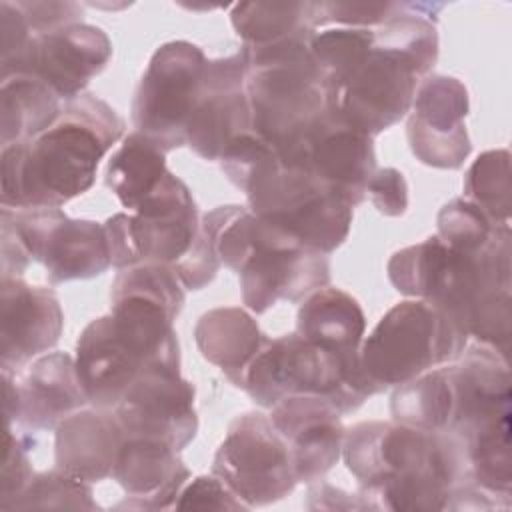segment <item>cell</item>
<instances>
[{"instance_id":"obj_1","label":"cell","mask_w":512,"mask_h":512,"mask_svg":"<svg viewBox=\"0 0 512 512\" xmlns=\"http://www.w3.org/2000/svg\"><path fill=\"white\" fill-rule=\"evenodd\" d=\"M342 458L374 510H446L452 490L468 480L462 444L452 434L398 422L348 428Z\"/></svg>"},{"instance_id":"obj_2","label":"cell","mask_w":512,"mask_h":512,"mask_svg":"<svg viewBox=\"0 0 512 512\" xmlns=\"http://www.w3.org/2000/svg\"><path fill=\"white\" fill-rule=\"evenodd\" d=\"M124 120L94 94L64 102L58 120L24 144L2 148V208H60L96 180Z\"/></svg>"},{"instance_id":"obj_3","label":"cell","mask_w":512,"mask_h":512,"mask_svg":"<svg viewBox=\"0 0 512 512\" xmlns=\"http://www.w3.org/2000/svg\"><path fill=\"white\" fill-rule=\"evenodd\" d=\"M442 6L400 2L398 12L374 28L372 50L328 96V106L372 138L400 122L410 112L420 82L438 60L434 16Z\"/></svg>"},{"instance_id":"obj_4","label":"cell","mask_w":512,"mask_h":512,"mask_svg":"<svg viewBox=\"0 0 512 512\" xmlns=\"http://www.w3.org/2000/svg\"><path fill=\"white\" fill-rule=\"evenodd\" d=\"M310 40L296 38L270 46L246 48V98L252 132L276 154L290 148L328 108L320 72L310 54Z\"/></svg>"},{"instance_id":"obj_5","label":"cell","mask_w":512,"mask_h":512,"mask_svg":"<svg viewBox=\"0 0 512 512\" xmlns=\"http://www.w3.org/2000/svg\"><path fill=\"white\" fill-rule=\"evenodd\" d=\"M242 390L268 410L284 398L312 394L332 402L340 414L376 394L360 368V354L340 356L298 332L264 342L244 374Z\"/></svg>"},{"instance_id":"obj_6","label":"cell","mask_w":512,"mask_h":512,"mask_svg":"<svg viewBox=\"0 0 512 512\" xmlns=\"http://www.w3.org/2000/svg\"><path fill=\"white\" fill-rule=\"evenodd\" d=\"M466 330L426 300L392 306L360 344V368L380 394L460 358Z\"/></svg>"},{"instance_id":"obj_7","label":"cell","mask_w":512,"mask_h":512,"mask_svg":"<svg viewBox=\"0 0 512 512\" xmlns=\"http://www.w3.org/2000/svg\"><path fill=\"white\" fill-rule=\"evenodd\" d=\"M244 194L256 218L308 250L330 254L348 238L354 208L310 172L284 166L278 154L252 178Z\"/></svg>"},{"instance_id":"obj_8","label":"cell","mask_w":512,"mask_h":512,"mask_svg":"<svg viewBox=\"0 0 512 512\" xmlns=\"http://www.w3.org/2000/svg\"><path fill=\"white\" fill-rule=\"evenodd\" d=\"M198 210L188 186L166 172L162 182L134 214H114L104 222L112 266L176 264L186 256L198 234Z\"/></svg>"},{"instance_id":"obj_9","label":"cell","mask_w":512,"mask_h":512,"mask_svg":"<svg viewBox=\"0 0 512 512\" xmlns=\"http://www.w3.org/2000/svg\"><path fill=\"white\" fill-rule=\"evenodd\" d=\"M204 52L186 40L156 48L132 100L134 128L166 152L186 144V128L202 92Z\"/></svg>"},{"instance_id":"obj_10","label":"cell","mask_w":512,"mask_h":512,"mask_svg":"<svg viewBox=\"0 0 512 512\" xmlns=\"http://www.w3.org/2000/svg\"><path fill=\"white\" fill-rule=\"evenodd\" d=\"M212 474L248 508L274 504L298 484L290 448L262 412H246L230 422Z\"/></svg>"},{"instance_id":"obj_11","label":"cell","mask_w":512,"mask_h":512,"mask_svg":"<svg viewBox=\"0 0 512 512\" xmlns=\"http://www.w3.org/2000/svg\"><path fill=\"white\" fill-rule=\"evenodd\" d=\"M250 240L248 258L238 272L242 302L248 310L262 314L278 300L300 302L330 284L328 254L300 246L286 232L254 214Z\"/></svg>"},{"instance_id":"obj_12","label":"cell","mask_w":512,"mask_h":512,"mask_svg":"<svg viewBox=\"0 0 512 512\" xmlns=\"http://www.w3.org/2000/svg\"><path fill=\"white\" fill-rule=\"evenodd\" d=\"M52 284L100 276L112 266L104 224L68 218L60 208H2V220Z\"/></svg>"},{"instance_id":"obj_13","label":"cell","mask_w":512,"mask_h":512,"mask_svg":"<svg viewBox=\"0 0 512 512\" xmlns=\"http://www.w3.org/2000/svg\"><path fill=\"white\" fill-rule=\"evenodd\" d=\"M278 158L284 166L316 176L352 208L366 198V186L376 172L372 136L330 106Z\"/></svg>"},{"instance_id":"obj_14","label":"cell","mask_w":512,"mask_h":512,"mask_svg":"<svg viewBox=\"0 0 512 512\" xmlns=\"http://www.w3.org/2000/svg\"><path fill=\"white\" fill-rule=\"evenodd\" d=\"M114 414L126 438L162 440L176 452L184 450L198 432L194 386L178 368L152 366L128 386Z\"/></svg>"},{"instance_id":"obj_15","label":"cell","mask_w":512,"mask_h":512,"mask_svg":"<svg viewBox=\"0 0 512 512\" xmlns=\"http://www.w3.org/2000/svg\"><path fill=\"white\" fill-rule=\"evenodd\" d=\"M112 58V42L92 24H70L46 34H34L20 62L0 78L30 74L42 80L60 100L70 102L84 94Z\"/></svg>"},{"instance_id":"obj_16","label":"cell","mask_w":512,"mask_h":512,"mask_svg":"<svg viewBox=\"0 0 512 512\" xmlns=\"http://www.w3.org/2000/svg\"><path fill=\"white\" fill-rule=\"evenodd\" d=\"M468 108V90L458 78L426 76L408 118L412 154L432 168H460L472 150L464 122Z\"/></svg>"},{"instance_id":"obj_17","label":"cell","mask_w":512,"mask_h":512,"mask_svg":"<svg viewBox=\"0 0 512 512\" xmlns=\"http://www.w3.org/2000/svg\"><path fill=\"white\" fill-rule=\"evenodd\" d=\"M248 54L238 52L206 60L202 92L186 128V144L204 160H220L228 144L252 130L246 98Z\"/></svg>"},{"instance_id":"obj_18","label":"cell","mask_w":512,"mask_h":512,"mask_svg":"<svg viewBox=\"0 0 512 512\" xmlns=\"http://www.w3.org/2000/svg\"><path fill=\"white\" fill-rule=\"evenodd\" d=\"M76 372L96 408L114 410L140 372L158 364L112 314L92 320L76 342ZM170 368V366H168Z\"/></svg>"},{"instance_id":"obj_19","label":"cell","mask_w":512,"mask_h":512,"mask_svg":"<svg viewBox=\"0 0 512 512\" xmlns=\"http://www.w3.org/2000/svg\"><path fill=\"white\" fill-rule=\"evenodd\" d=\"M268 416L290 448L298 482L322 480L340 460L346 428L340 410L326 398L290 396L272 406Z\"/></svg>"},{"instance_id":"obj_20","label":"cell","mask_w":512,"mask_h":512,"mask_svg":"<svg viewBox=\"0 0 512 512\" xmlns=\"http://www.w3.org/2000/svg\"><path fill=\"white\" fill-rule=\"evenodd\" d=\"M64 312L50 288L22 278H2V370H14L48 352L60 340Z\"/></svg>"},{"instance_id":"obj_21","label":"cell","mask_w":512,"mask_h":512,"mask_svg":"<svg viewBox=\"0 0 512 512\" xmlns=\"http://www.w3.org/2000/svg\"><path fill=\"white\" fill-rule=\"evenodd\" d=\"M112 478L126 492V500L116 508L166 510L174 508L190 470L166 442L130 436L124 440Z\"/></svg>"},{"instance_id":"obj_22","label":"cell","mask_w":512,"mask_h":512,"mask_svg":"<svg viewBox=\"0 0 512 512\" xmlns=\"http://www.w3.org/2000/svg\"><path fill=\"white\" fill-rule=\"evenodd\" d=\"M126 434L114 410L82 408L56 426V468L88 484L112 476Z\"/></svg>"},{"instance_id":"obj_23","label":"cell","mask_w":512,"mask_h":512,"mask_svg":"<svg viewBox=\"0 0 512 512\" xmlns=\"http://www.w3.org/2000/svg\"><path fill=\"white\" fill-rule=\"evenodd\" d=\"M16 386V422L30 430H56L64 418L90 404L80 384L76 362L66 352L40 356Z\"/></svg>"},{"instance_id":"obj_24","label":"cell","mask_w":512,"mask_h":512,"mask_svg":"<svg viewBox=\"0 0 512 512\" xmlns=\"http://www.w3.org/2000/svg\"><path fill=\"white\" fill-rule=\"evenodd\" d=\"M194 340L202 358L218 366L236 388H242L244 374L268 336L244 308L226 306L212 308L198 318Z\"/></svg>"},{"instance_id":"obj_25","label":"cell","mask_w":512,"mask_h":512,"mask_svg":"<svg viewBox=\"0 0 512 512\" xmlns=\"http://www.w3.org/2000/svg\"><path fill=\"white\" fill-rule=\"evenodd\" d=\"M366 320L356 298L340 288L324 286L306 296L298 308L296 332L346 358L360 354Z\"/></svg>"},{"instance_id":"obj_26","label":"cell","mask_w":512,"mask_h":512,"mask_svg":"<svg viewBox=\"0 0 512 512\" xmlns=\"http://www.w3.org/2000/svg\"><path fill=\"white\" fill-rule=\"evenodd\" d=\"M0 88V128L2 148L24 144L48 130L60 116V98L30 74H12Z\"/></svg>"},{"instance_id":"obj_27","label":"cell","mask_w":512,"mask_h":512,"mask_svg":"<svg viewBox=\"0 0 512 512\" xmlns=\"http://www.w3.org/2000/svg\"><path fill=\"white\" fill-rule=\"evenodd\" d=\"M454 408L456 398L450 366L432 368L414 380L396 386L390 400L394 422L424 432L450 434Z\"/></svg>"},{"instance_id":"obj_28","label":"cell","mask_w":512,"mask_h":512,"mask_svg":"<svg viewBox=\"0 0 512 512\" xmlns=\"http://www.w3.org/2000/svg\"><path fill=\"white\" fill-rule=\"evenodd\" d=\"M166 150L134 130L122 138L106 166V186L120 204L134 210L166 176Z\"/></svg>"},{"instance_id":"obj_29","label":"cell","mask_w":512,"mask_h":512,"mask_svg":"<svg viewBox=\"0 0 512 512\" xmlns=\"http://www.w3.org/2000/svg\"><path fill=\"white\" fill-rule=\"evenodd\" d=\"M316 2H238L230 20L244 46L258 48L284 40H310L316 32Z\"/></svg>"},{"instance_id":"obj_30","label":"cell","mask_w":512,"mask_h":512,"mask_svg":"<svg viewBox=\"0 0 512 512\" xmlns=\"http://www.w3.org/2000/svg\"><path fill=\"white\" fill-rule=\"evenodd\" d=\"M310 54L320 72L326 96H332L364 62L374 46V28H328L314 32Z\"/></svg>"},{"instance_id":"obj_31","label":"cell","mask_w":512,"mask_h":512,"mask_svg":"<svg viewBox=\"0 0 512 512\" xmlns=\"http://www.w3.org/2000/svg\"><path fill=\"white\" fill-rule=\"evenodd\" d=\"M464 198L478 206L492 222L510 224V152L480 154L464 176Z\"/></svg>"},{"instance_id":"obj_32","label":"cell","mask_w":512,"mask_h":512,"mask_svg":"<svg viewBox=\"0 0 512 512\" xmlns=\"http://www.w3.org/2000/svg\"><path fill=\"white\" fill-rule=\"evenodd\" d=\"M446 254V244L438 236H430L420 244L406 246L388 260V278L392 286L406 296L428 300L438 270Z\"/></svg>"},{"instance_id":"obj_33","label":"cell","mask_w":512,"mask_h":512,"mask_svg":"<svg viewBox=\"0 0 512 512\" xmlns=\"http://www.w3.org/2000/svg\"><path fill=\"white\" fill-rule=\"evenodd\" d=\"M92 486L60 468L34 474L10 510H96Z\"/></svg>"},{"instance_id":"obj_34","label":"cell","mask_w":512,"mask_h":512,"mask_svg":"<svg viewBox=\"0 0 512 512\" xmlns=\"http://www.w3.org/2000/svg\"><path fill=\"white\" fill-rule=\"evenodd\" d=\"M510 224L492 222L466 198H454L438 212V238L452 250L474 254L484 250L494 236Z\"/></svg>"},{"instance_id":"obj_35","label":"cell","mask_w":512,"mask_h":512,"mask_svg":"<svg viewBox=\"0 0 512 512\" xmlns=\"http://www.w3.org/2000/svg\"><path fill=\"white\" fill-rule=\"evenodd\" d=\"M172 266L180 276L184 288L188 290H202L214 280L220 268V258L216 252V212L214 210L204 214L198 226L196 240L192 242L190 250L182 260H178Z\"/></svg>"},{"instance_id":"obj_36","label":"cell","mask_w":512,"mask_h":512,"mask_svg":"<svg viewBox=\"0 0 512 512\" xmlns=\"http://www.w3.org/2000/svg\"><path fill=\"white\" fill-rule=\"evenodd\" d=\"M274 156H276V150L256 132L248 130L228 144V148L224 150L218 162L224 174L228 176V180L244 192L250 180Z\"/></svg>"},{"instance_id":"obj_37","label":"cell","mask_w":512,"mask_h":512,"mask_svg":"<svg viewBox=\"0 0 512 512\" xmlns=\"http://www.w3.org/2000/svg\"><path fill=\"white\" fill-rule=\"evenodd\" d=\"M28 440L12 432V426L4 430V456L0 474V510H10L12 504L26 490L34 478V470L28 458Z\"/></svg>"},{"instance_id":"obj_38","label":"cell","mask_w":512,"mask_h":512,"mask_svg":"<svg viewBox=\"0 0 512 512\" xmlns=\"http://www.w3.org/2000/svg\"><path fill=\"white\" fill-rule=\"evenodd\" d=\"M400 2H316L318 26L338 24L346 28H378L398 12Z\"/></svg>"},{"instance_id":"obj_39","label":"cell","mask_w":512,"mask_h":512,"mask_svg":"<svg viewBox=\"0 0 512 512\" xmlns=\"http://www.w3.org/2000/svg\"><path fill=\"white\" fill-rule=\"evenodd\" d=\"M176 510H248L228 486L214 474L198 476L182 488L174 504Z\"/></svg>"},{"instance_id":"obj_40","label":"cell","mask_w":512,"mask_h":512,"mask_svg":"<svg viewBox=\"0 0 512 512\" xmlns=\"http://www.w3.org/2000/svg\"><path fill=\"white\" fill-rule=\"evenodd\" d=\"M34 32L18 2H0V74L10 72L24 56Z\"/></svg>"},{"instance_id":"obj_41","label":"cell","mask_w":512,"mask_h":512,"mask_svg":"<svg viewBox=\"0 0 512 512\" xmlns=\"http://www.w3.org/2000/svg\"><path fill=\"white\" fill-rule=\"evenodd\" d=\"M366 194L384 216H402L408 210V184L396 168L376 170L366 186Z\"/></svg>"},{"instance_id":"obj_42","label":"cell","mask_w":512,"mask_h":512,"mask_svg":"<svg viewBox=\"0 0 512 512\" xmlns=\"http://www.w3.org/2000/svg\"><path fill=\"white\" fill-rule=\"evenodd\" d=\"M34 34L54 32L58 28L82 22L84 8L78 2H18Z\"/></svg>"},{"instance_id":"obj_43","label":"cell","mask_w":512,"mask_h":512,"mask_svg":"<svg viewBox=\"0 0 512 512\" xmlns=\"http://www.w3.org/2000/svg\"><path fill=\"white\" fill-rule=\"evenodd\" d=\"M306 508L310 510H374V506L366 500L364 494H358V496L348 494L326 482H318L308 488Z\"/></svg>"}]
</instances>
